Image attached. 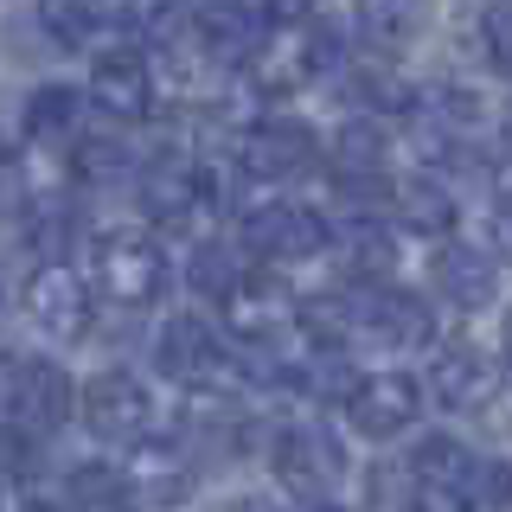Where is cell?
<instances>
[{
	"label": "cell",
	"instance_id": "5bb4252c",
	"mask_svg": "<svg viewBox=\"0 0 512 512\" xmlns=\"http://www.w3.org/2000/svg\"><path fill=\"white\" fill-rule=\"evenodd\" d=\"M314 160V135L301 122H256L244 141H237V167L250 173V180H288V173H301Z\"/></svg>",
	"mask_w": 512,
	"mask_h": 512
},
{
	"label": "cell",
	"instance_id": "4fadbf2b",
	"mask_svg": "<svg viewBox=\"0 0 512 512\" xmlns=\"http://www.w3.org/2000/svg\"><path fill=\"white\" fill-rule=\"evenodd\" d=\"M493 384H500V365H493V352H480L474 340H455L448 352H436V365H429V397H436L442 410H480L493 397Z\"/></svg>",
	"mask_w": 512,
	"mask_h": 512
},
{
	"label": "cell",
	"instance_id": "cb8c5ba5",
	"mask_svg": "<svg viewBox=\"0 0 512 512\" xmlns=\"http://www.w3.org/2000/svg\"><path fill=\"white\" fill-rule=\"evenodd\" d=\"M346 269H352V276H359L365 288H384V276L397 269V250H391V237H384L372 218H365V224H352V231H346Z\"/></svg>",
	"mask_w": 512,
	"mask_h": 512
},
{
	"label": "cell",
	"instance_id": "7402d4cb",
	"mask_svg": "<svg viewBox=\"0 0 512 512\" xmlns=\"http://www.w3.org/2000/svg\"><path fill=\"white\" fill-rule=\"evenodd\" d=\"M391 199H397V212H404V224H410L416 237H442V244H448V231H455L461 205L448 199L436 180H410V186H397Z\"/></svg>",
	"mask_w": 512,
	"mask_h": 512
},
{
	"label": "cell",
	"instance_id": "83f0119b",
	"mask_svg": "<svg viewBox=\"0 0 512 512\" xmlns=\"http://www.w3.org/2000/svg\"><path fill=\"white\" fill-rule=\"evenodd\" d=\"M480 45H487L493 71L512 77V7H487V13H480Z\"/></svg>",
	"mask_w": 512,
	"mask_h": 512
},
{
	"label": "cell",
	"instance_id": "d6a6232c",
	"mask_svg": "<svg viewBox=\"0 0 512 512\" xmlns=\"http://www.w3.org/2000/svg\"><path fill=\"white\" fill-rule=\"evenodd\" d=\"M0 512H7V506H0Z\"/></svg>",
	"mask_w": 512,
	"mask_h": 512
},
{
	"label": "cell",
	"instance_id": "4316f807",
	"mask_svg": "<svg viewBox=\"0 0 512 512\" xmlns=\"http://www.w3.org/2000/svg\"><path fill=\"white\" fill-rule=\"evenodd\" d=\"M39 468V436L0 416V474H32Z\"/></svg>",
	"mask_w": 512,
	"mask_h": 512
},
{
	"label": "cell",
	"instance_id": "ac0fdd59",
	"mask_svg": "<svg viewBox=\"0 0 512 512\" xmlns=\"http://www.w3.org/2000/svg\"><path fill=\"white\" fill-rule=\"evenodd\" d=\"M128 487H135L141 506H180L192 493V461L180 455V448H141L135 468H122Z\"/></svg>",
	"mask_w": 512,
	"mask_h": 512
},
{
	"label": "cell",
	"instance_id": "7a4b0ae2",
	"mask_svg": "<svg viewBox=\"0 0 512 512\" xmlns=\"http://www.w3.org/2000/svg\"><path fill=\"white\" fill-rule=\"evenodd\" d=\"M269 461H276V480H282L288 493H295L301 506H327V500H333V487H340V474H346L340 442H333L320 423H295V429H282L276 448H269Z\"/></svg>",
	"mask_w": 512,
	"mask_h": 512
},
{
	"label": "cell",
	"instance_id": "e0dca14e",
	"mask_svg": "<svg viewBox=\"0 0 512 512\" xmlns=\"http://www.w3.org/2000/svg\"><path fill=\"white\" fill-rule=\"evenodd\" d=\"M410 474L416 487H448V493H474V474H480V455L455 436H423L410 448Z\"/></svg>",
	"mask_w": 512,
	"mask_h": 512
},
{
	"label": "cell",
	"instance_id": "277c9868",
	"mask_svg": "<svg viewBox=\"0 0 512 512\" xmlns=\"http://www.w3.org/2000/svg\"><path fill=\"white\" fill-rule=\"evenodd\" d=\"M20 301H26L32 327H39L45 340H58V346L84 340V333H90V314H96V301H90V282L77 276L71 263H39V269L26 276Z\"/></svg>",
	"mask_w": 512,
	"mask_h": 512
},
{
	"label": "cell",
	"instance_id": "f546056e",
	"mask_svg": "<svg viewBox=\"0 0 512 512\" xmlns=\"http://www.w3.org/2000/svg\"><path fill=\"white\" fill-rule=\"evenodd\" d=\"M500 352H506V365H512V314H506V327H500Z\"/></svg>",
	"mask_w": 512,
	"mask_h": 512
},
{
	"label": "cell",
	"instance_id": "52a82bcc",
	"mask_svg": "<svg viewBox=\"0 0 512 512\" xmlns=\"http://www.w3.org/2000/svg\"><path fill=\"white\" fill-rule=\"evenodd\" d=\"M416 410H423V391H416V378H404V372L352 378V391H346V416L365 442H397L416 423Z\"/></svg>",
	"mask_w": 512,
	"mask_h": 512
},
{
	"label": "cell",
	"instance_id": "3957f363",
	"mask_svg": "<svg viewBox=\"0 0 512 512\" xmlns=\"http://www.w3.org/2000/svg\"><path fill=\"white\" fill-rule=\"evenodd\" d=\"M77 416L90 423L96 442H141L154 429V397L135 372L109 365V372H96L84 391H77Z\"/></svg>",
	"mask_w": 512,
	"mask_h": 512
},
{
	"label": "cell",
	"instance_id": "8992f818",
	"mask_svg": "<svg viewBox=\"0 0 512 512\" xmlns=\"http://www.w3.org/2000/svg\"><path fill=\"white\" fill-rule=\"evenodd\" d=\"M90 103L109 109L116 122L154 116V64H148V52L128 45V39H109L103 52H96V64H90Z\"/></svg>",
	"mask_w": 512,
	"mask_h": 512
},
{
	"label": "cell",
	"instance_id": "44dd1931",
	"mask_svg": "<svg viewBox=\"0 0 512 512\" xmlns=\"http://www.w3.org/2000/svg\"><path fill=\"white\" fill-rule=\"evenodd\" d=\"M352 96H359L372 116H416V103H423L410 77L397 71V64H378V58H365L359 71H352Z\"/></svg>",
	"mask_w": 512,
	"mask_h": 512
},
{
	"label": "cell",
	"instance_id": "8fae6325",
	"mask_svg": "<svg viewBox=\"0 0 512 512\" xmlns=\"http://www.w3.org/2000/svg\"><path fill=\"white\" fill-rule=\"evenodd\" d=\"M244 244L263 263H308V256L327 250V218L314 205H263V212L244 218Z\"/></svg>",
	"mask_w": 512,
	"mask_h": 512
},
{
	"label": "cell",
	"instance_id": "ffe728a7",
	"mask_svg": "<svg viewBox=\"0 0 512 512\" xmlns=\"http://www.w3.org/2000/svg\"><path fill=\"white\" fill-rule=\"evenodd\" d=\"M359 45H365V58H378V64H391L404 45H416V32H423V13L416 7H397V0H372V7H359Z\"/></svg>",
	"mask_w": 512,
	"mask_h": 512
},
{
	"label": "cell",
	"instance_id": "9a60e30c",
	"mask_svg": "<svg viewBox=\"0 0 512 512\" xmlns=\"http://www.w3.org/2000/svg\"><path fill=\"white\" fill-rule=\"evenodd\" d=\"M436 288L461 314H480L493 295H500V263H493V250H480V244H442L436 250Z\"/></svg>",
	"mask_w": 512,
	"mask_h": 512
},
{
	"label": "cell",
	"instance_id": "ba28073f",
	"mask_svg": "<svg viewBox=\"0 0 512 512\" xmlns=\"http://www.w3.org/2000/svg\"><path fill=\"white\" fill-rule=\"evenodd\" d=\"M352 327H365L372 340L397 346V352H423L436 340V308L384 282V288H359V295H352Z\"/></svg>",
	"mask_w": 512,
	"mask_h": 512
},
{
	"label": "cell",
	"instance_id": "30bf717a",
	"mask_svg": "<svg viewBox=\"0 0 512 512\" xmlns=\"http://www.w3.org/2000/svg\"><path fill=\"white\" fill-rule=\"evenodd\" d=\"M154 352H160V372L180 378V384H224L237 372V359L224 352V340L205 327L199 314H173L167 327H160Z\"/></svg>",
	"mask_w": 512,
	"mask_h": 512
},
{
	"label": "cell",
	"instance_id": "7c38bea8",
	"mask_svg": "<svg viewBox=\"0 0 512 512\" xmlns=\"http://www.w3.org/2000/svg\"><path fill=\"white\" fill-rule=\"evenodd\" d=\"M218 314H224V327H231L237 340L263 346V340H276L288 320H295V295H288V282L276 276V269H256V276H244L231 295L218 301Z\"/></svg>",
	"mask_w": 512,
	"mask_h": 512
},
{
	"label": "cell",
	"instance_id": "6da1fadb",
	"mask_svg": "<svg viewBox=\"0 0 512 512\" xmlns=\"http://www.w3.org/2000/svg\"><path fill=\"white\" fill-rule=\"evenodd\" d=\"M96 288H103L116 308H154L160 288H167V250L148 231H109L96 237Z\"/></svg>",
	"mask_w": 512,
	"mask_h": 512
},
{
	"label": "cell",
	"instance_id": "d4e9b609",
	"mask_svg": "<svg viewBox=\"0 0 512 512\" xmlns=\"http://www.w3.org/2000/svg\"><path fill=\"white\" fill-rule=\"evenodd\" d=\"M186 282H192V295L224 301L237 282H244V263H237L231 244H199V250H192V263H186Z\"/></svg>",
	"mask_w": 512,
	"mask_h": 512
},
{
	"label": "cell",
	"instance_id": "5b68a950",
	"mask_svg": "<svg viewBox=\"0 0 512 512\" xmlns=\"http://www.w3.org/2000/svg\"><path fill=\"white\" fill-rule=\"evenodd\" d=\"M71 410H77V384L71 372H64L58 359H13V372H7V423H20V429H58V423H71Z\"/></svg>",
	"mask_w": 512,
	"mask_h": 512
},
{
	"label": "cell",
	"instance_id": "d6986e66",
	"mask_svg": "<svg viewBox=\"0 0 512 512\" xmlns=\"http://www.w3.org/2000/svg\"><path fill=\"white\" fill-rule=\"evenodd\" d=\"M77 122H84V90H71V84H39V90L26 96V141H39V148L71 141Z\"/></svg>",
	"mask_w": 512,
	"mask_h": 512
},
{
	"label": "cell",
	"instance_id": "9c48e42d",
	"mask_svg": "<svg viewBox=\"0 0 512 512\" xmlns=\"http://www.w3.org/2000/svg\"><path fill=\"white\" fill-rule=\"evenodd\" d=\"M212 167L192 154H154L148 167H141V205L160 218V224H186L199 205H212Z\"/></svg>",
	"mask_w": 512,
	"mask_h": 512
},
{
	"label": "cell",
	"instance_id": "4dcf8cb0",
	"mask_svg": "<svg viewBox=\"0 0 512 512\" xmlns=\"http://www.w3.org/2000/svg\"><path fill=\"white\" fill-rule=\"evenodd\" d=\"M308 512H346V506H333V500H327V506H308Z\"/></svg>",
	"mask_w": 512,
	"mask_h": 512
},
{
	"label": "cell",
	"instance_id": "2e32d148",
	"mask_svg": "<svg viewBox=\"0 0 512 512\" xmlns=\"http://www.w3.org/2000/svg\"><path fill=\"white\" fill-rule=\"evenodd\" d=\"M58 512H141V500H135V487H128L122 468L84 461V468L64 474V506Z\"/></svg>",
	"mask_w": 512,
	"mask_h": 512
},
{
	"label": "cell",
	"instance_id": "603a6c76",
	"mask_svg": "<svg viewBox=\"0 0 512 512\" xmlns=\"http://www.w3.org/2000/svg\"><path fill=\"white\" fill-rule=\"evenodd\" d=\"M384 148H391V141H384V128L372 122V116H352L340 135H333V160H340V173H352V180H372V173H384Z\"/></svg>",
	"mask_w": 512,
	"mask_h": 512
},
{
	"label": "cell",
	"instance_id": "484cf974",
	"mask_svg": "<svg viewBox=\"0 0 512 512\" xmlns=\"http://www.w3.org/2000/svg\"><path fill=\"white\" fill-rule=\"evenodd\" d=\"M122 173H128V148H122V141L96 135V141H77V148H71V180L77 186H109V180H122Z\"/></svg>",
	"mask_w": 512,
	"mask_h": 512
},
{
	"label": "cell",
	"instance_id": "f1b7e54d",
	"mask_svg": "<svg viewBox=\"0 0 512 512\" xmlns=\"http://www.w3.org/2000/svg\"><path fill=\"white\" fill-rule=\"evenodd\" d=\"M410 512H474V500L448 487H410Z\"/></svg>",
	"mask_w": 512,
	"mask_h": 512
},
{
	"label": "cell",
	"instance_id": "1f68e13d",
	"mask_svg": "<svg viewBox=\"0 0 512 512\" xmlns=\"http://www.w3.org/2000/svg\"><path fill=\"white\" fill-rule=\"evenodd\" d=\"M26 512H58V506H26Z\"/></svg>",
	"mask_w": 512,
	"mask_h": 512
}]
</instances>
